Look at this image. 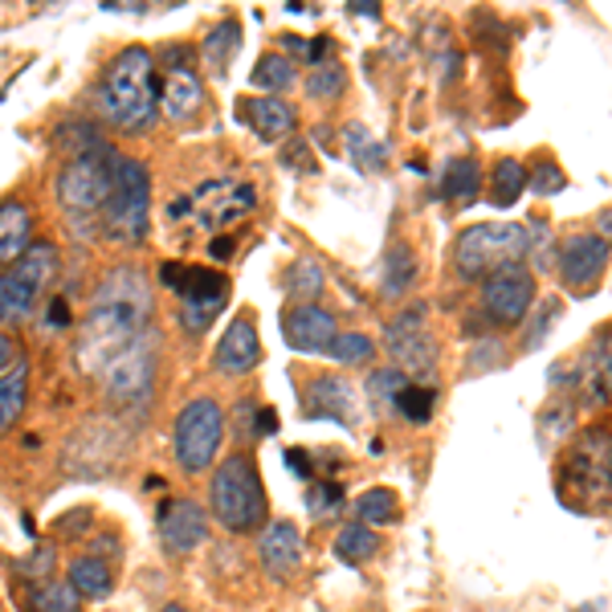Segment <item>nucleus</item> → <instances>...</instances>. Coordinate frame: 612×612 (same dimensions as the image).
<instances>
[{"instance_id": "nucleus-29", "label": "nucleus", "mask_w": 612, "mask_h": 612, "mask_svg": "<svg viewBox=\"0 0 612 612\" xmlns=\"http://www.w3.org/2000/svg\"><path fill=\"white\" fill-rule=\"evenodd\" d=\"M527 168H522L519 160H498L494 168H490V204H498V209H510L515 200L527 192Z\"/></svg>"}, {"instance_id": "nucleus-43", "label": "nucleus", "mask_w": 612, "mask_h": 612, "mask_svg": "<svg viewBox=\"0 0 612 612\" xmlns=\"http://www.w3.org/2000/svg\"><path fill=\"white\" fill-rule=\"evenodd\" d=\"M531 188H536L539 197H555V192H564L567 188V180H564V172L555 168L551 160H543L539 172H536V180H531Z\"/></svg>"}, {"instance_id": "nucleus-33", "label": "nucleus", "mask_w": 612, "mask_h": 612, "mask_svg": "<svg viewBox=\"0 0 612 612\" xmlns=\"http://www.w3.org/2000/svg\"><path fill=\"white\" fill-rule=\"evenodd\" d=\"M82 597H78L70 584H33V592L25 597V612H78Z\"/></svg>"}, {"instance_id": "nucleus-15", "label": "nucleus", "mask_w": 612, "mask_h": 612, "mask_svg": "<svg viewBox=\"0 0 612 612\" xmlns=\"http://www.w3.org/2000/svg\"><path fill=\"white\" fill-rule=\"evenodd\" d=\"M164 82H160V110L164 119L184 122L192 119L204 103V82H200L197 66H192V54L188 49H164Z\"/></svg>"}, {"instance_id": "nucleus-7", "label": "nucleus", "mask_w": 612, "mask_h": 612, "mask_svg": "<svg viewBox=\"0 0 612 612\" xmlns=\"http://www.w3.org/2000/svg\"><path fill=\"white\" fill-rule=\"evenodd\" d=\"M115 172H119V155L107 143H98L91 152H78L66 168L58 172V200L70 213H103L110 192H115Z\"/></svg>"}, {"instance_id": "nucleus-11", "label": "nucleus", "mask_w": 612, "mask_h": 612, "mask_svg": "<svg viewBox=\"0 0 612 612\" xmlns=\"http://www.w3.org/2000/svg\"><path fill=\"white\" fill-rule=\"evenodd\" d=\"M384 348L400 364L404 376L409 372L433 376V367H437V339H433L425 322V306H404L400 315H392L388 327H384Z\"/></svg>"}, {"instance_id": "nucleus-37", "label": "nucleus", "mask_w": 612, "mask_h": 612, "mask_svg": "<svg viewBox=\"0 0 612 612\" xmlns=\"http://www.w3.org/2000/svg\"><path fill=\"white\" fill-rule=\"evenodd\" d=\"M327 355L336 360V364H372V355H376V343L360 331H339L336 343L327 348Z\"/></svg>"}, {"instance_id": "nucleus-16", "label": "nucleus", "mask_w": 612, "mask_h": 612, "mask_svg": "<svg viewBox=\"0 0 612 612\" xmlns=\"http://www.w3.org/2000/svg\"><path fill=\"white\" fill-rule=\"evenodd\" d=\"M155 531H160V543H164L168 555H188L209 539V515L192 498H168L160 506Z\"/></svg>"}, {"instance_id": "nucleus-44", "label": "nucleus", "mask_w": 612, "mask_h": 612, "mask_svg": "<svg viewBox=\"0 0 612 612\" xmlns=\"http://www.w3.org/2000/svg\"><path fill=\"white\" fill-rule=\"evenodd\" d=\"M555 315H560V306H555V303L539 306V319L531 322V336L522 339V348H527V352H536L539 343H543V336H548V327H551V319H555Z\"/></svg>"}, {"instance_id": "nucleus-1", "label": "nucleus", "mask_w": 612, "mask_h": 612, "mask_svg": "<svg viewBox=\"0 0 612 612\" xmlns=\"http://www.w3.org/2000/svg\"><path fill=\"white\" fill-rule=\"evenodd\" d=\"M98 110L122 131H148L160 110L155 58L143 46H127L98 82Z\"/></svg>"}, {"instance_id": "nucleus-23", "label": "nucleus", "mask_w": 612, "mask_h": 612, "mask_svg": "<svg viewBox=\"0 0 612 612\" xmlns=\"http://www.w3.org/2000/svg\"><path fill=\"white\" fill-rule=\"evenodd\" d=\"M33 249V216L21 200L0 204V261H21Z\"/></svg>"}, {"instance_id": "nucleus-30", "label": "nucleus", "mask_w": 612, "mask_h": 612, "mask_svg": "<svg viewBox=\"0 0 612 612\" xmlns=\"http://www.w3.org/2000/svg\"><path fill=\"white\" fill-rule=\"evenodd\" d=\"M25 392H30V364H21L0 380V433L16 425V416L25 413Z\"/></svg>"}, {"instance_id": "nucleus-54", "label": "nucleus", "mask_w": 612, "mask_h": 612, "mask_svg": "<svg viewBox=\"0 0 612 612\" xmlns=\"http://www.w3.org/2000/svg\"><path fill=\"white\" fill-rule=\"evenodd\" d=\"M160 612H188V609H184V604H164Z\"/></svg>"}, {"instance_id": "nucleus-22", "label": "nucleus", "mask_w": 612, "mask_h": 612, "mask_svg": "<svg viewBox=\"0 0 612 612\" xmlns=\"http://www.w3.org/2000/svg\"><path fill=\"white\" fill-rule=\"evenodd\" d=\"M306 416L355 425V421H360V409H355L352 384L339 380V376H315V380L306 384Z\"/></svg>"}, {"instance_id": "nucleus-46", "label": "nucleus", "mask_w": 612, "mask_h": 612, "mask_svg": "<svg viewBox=\"0 0 612 612\" xmlns=\"http://www.w3.org/2000/svg\"><path fill=\"white\" fill-rule=\"evenodd\" d=\"M16 364H21V355H16V343L4 336V331H0V380H4V376H9Z\"/></svg>"}, {"instance_id": "nucleus-55", "label": "nucleus", "mask_w": 612, "mask_h": 612, "mask_svg": "<svg viewBox=\"0 0 612 612\" xmlns=\"http://www.w3.org/2000/svg\"><path fill=\"white\" fill-rule=\"evenodd\" d=\"M576 612H600V604H584V609H576Z\"/></svg>"}, {"instance_id": "nucleus-47", "label": "nucleus", "mask_w": 612, "mask_h": 612, "mask_svg": "<svg viewBox=\"0 0 612 612\" xmlns=\"http://www.w3.org/2000/svg\"><path fill=\"white\" fill-rule=\"evenodd\" d=\"M494 360H503V348H498V343H490V339L482 343V348H478L474 355H470V364H474V367H498Z\"/></svg>"}, {"instance_id": "nucleus-19", "label": "nucleus", "mask_w": 612, "mask_h": 612, "mask_svg": "<svg viewBox=\"0 0 612 612\" xmlns=\"http://www.w3.org/2000/svg\"><path fill=\"white\" fill-rule=\"evenodd\" d=\"M339 327H336V315L331 310H322L315 303H298L291 306L286 315H282V339L291 343L294 352H322L336 343Z\"/></svg>"}, {"instance_id": "nucleus-4", "label": "nucleus", "mask_w": 612, "mask_h": 612, "mask_svg": "<svg viewBox=\"0 0 612 612\" xmlns=\"http://www.w3.org/2000/svg\"><path fill=\"white\" fill-rule=\"evenodd\" d=\"M522 258H531L527 225H470L454 242V270L461 282H486L506 266H522Z\"/></svg>"}, {"instance_id": "nucleus-24", "label": "nucleus", "mask_w": 612, "mask_h": 612, "mask_svg": "<svg viewBox=\"0 0 612 612\" xmlns=\"http://www.w3.org/2000/svg\"><path fill=\"white\" fill-rule=\"evenodd\" d=\"M380 286L388 298H404V294L416 286V254L413 245L392 242L384 249V266H380Z\"/></svg>"}, {"instance_id": "nucleus-8", "label": "nucleus", "mask_w": 612, "mask_h": 612, "mask_svg": "<svg viewBox=\"0 0 612 612\" xmlns=\"http://www.w3.org/2000/svg\"><path fill=\"white\" fill-rule=\"evenodd\" d=\"M164 282L176 286L180 294V322L184 331H209L213 319L221 315V306L229 303V282L225 274H216V270H204V266H164Z\"/></svg>"}, {"instance_id": "nucleus-3", "label": "nucleus", "mask_w": 612, "mask_h": 612, "mask_svg": "<svg viewBox=\"0 0 612 612\" xmlns=\"http://www.w3.org/2000/svg\"><path fill=\"white\" fill-rule=\"evenodd\" d=\"M209 506H213V519L229 531V536H249L266 527V486H261L258 466L233 454L216 466L213 482H209Z\"/></svg>"}, {"instance_id": "nucleus-25", "label": "nucleus", "mask_w": 612, "mask_h": 612, "mask_svg": "<svg viewBox=\"0 0 612 612\" xmlns=\"http://www.w3.org/2000/svg\"><path fill=\"white\" fill-rule=\"evenodd\" d=\"M249 122L261 139H282L294 131V107L278 94H261V98H249Z\"/></svg>"}, {"instance_id": "nucleus-41", "label": "nucleus", "mask_w": 612, "mask_h": 612, "mask_svg": "<svg viewBox=\"0 0 612 612\" xmlns=\"http://www.w3.org/2000/svg\"><path fill=\"white\" fill-rule=\"evenodd\" d=\"M409 376H404V372H400V367H376V372H372V376H367V397L372 400H388V404H397V397L400 392H404V388H409Z\"/></svg>"}, {"instance_id": "nucleus-57", "label": "nucleus", "mask_w": 612, "mask_h": 612, "mask_svg": "<svg viewBox=\"0 0 612 612\" xmlns=\"http://www.w3.org/2000/svg\"><path fill=\"white\" fill-rule=\"evenodd\" d=\"M0 278H4V274H0Z\"/></svg>"}, {"instance_id": "nucleus-17", "label": "nucleus", "mask_w": 612, "mask_h": 612, "mask_svg": "<svg viewBox=\"0 0 612 612\" xmlns=\"http://www.w3.org/2000/svg\"><path fill=\"white\" fill-rule=\"evenodd\" d=\"M258 564L270 580H291L294 572L303 567V531L291 519H274L261 527L258 536Z\"/></svg>"}, {"instance_id": "nucleus-26", "label": "nucleus", "mask_w": 612, "mask_h": 612, "mask_svg": "<svg viewBox=\"0 0 612 612\" xmlns=\"http://www.w3.org/2000/svg\"><path fill=\"white\" fill-rule=\"evenodd\" d=\"M70 588H74L78 597H91V600H107L110 588H115V576H110V567L103 555H78L74 564H70Z\"/></svg>"}, {"instance_id": "nucleus-35", "label": "nucleus", "mask_w": 612, "mask_h": 612, "mask_svg": "<svg viewBox=\"0 0 612 612\" xmlns=\"http://www.w3.org/2000/svg\"><path fill=\"white\" fill-rule=\"evenodd\" d=\"M237 49H242V25H237V21H221V25L204 37V58H209V66H213L216 74L229 66Z\"/></svg>"}, {"instance_id": "nucleus-52", "label": "nucleus", "mask_w": 612, "mask_h": 612, "mask_svg": "<svg viewBox=\"0 0 612 612\" xmlns=\"http://www.w3.org/2000/svg\"><path fill=\"white\" fill-rule=\"evenodd\" d=\"M209 249H213V258H229V249H233V242L229 237H216L213 245H209Z\"/></svg>"}, {"instance_id": "nucleus-6", "label": "nucleus", "mask_w": 612, "mask_h": 612, "mask_svg": "<svg viewBox=\"0 0 612 612\" xmlns=\"http://www.w3.org/2000/svg\"><path fill=\"white\" fill-rule=\"evenodd\" d=\"M229 416L221 413V404L209 397H197L192 404H184L172 428V445H176V466L184 474H204L221 454Z\"/></svg>"}, {"instance_id": "nucleus-9", "label": "nucleus", "mask_w": 612, "mask_h": 612, "mask_svg": "<svg viewBox=\"0 0 612 612\" xmlns=\"http://www.w3.org/2000/svg\"><path fill=\"white\" fill-rule=\"evenodd\" d=\"M54 266H58V249H54V245H33L30 254L0 278V322L33 319L37 298L46 291Z\"/></svg>"}, {"instance_id": "nucleus-50", "label": "nucleus", "mask_w": 612, "mask_h": 612, "mask_svg": "<svg viewBox=\"0 0 612 612\" xmlns=\"http://www.w3.org/2000/svg\"><path fill=\"white\" fill-rule=\"evenodd\" d=\"M274 428H278V416L270 413V409H261V413H258V433H261V437H270Z\"/></svg>"}, {"instance_id": "nucleus-31", "label": "nucleus", "mask_w": 612, "mask_h": 612, "mask_svg": "<svg viewBox=\"0 0 612 612\" xmlns=\"http://www.w3.org/2000/svg\"><path fill=\"white\" fill-rule=\"evenodd\" d=\"M343 143H348V155H352V164L360 172H380L384 160H388V143L367 136V127L352 122L348 131H343Z\"/></svg>"}, {"instance_id": "nucleus-32", "label": "nucleus", "mask_w": 612, "mask_h": 612, "mask_svg": "<svg viewBox=\"0 0 612 612\" xmlns=\"http://www.w3.org/2000/svg\"><path fill=\"white\" fill-rule=\"evenodd\" d=\"M249 86H258V91H291L294 86V61L286 54H261L258 66H254V74H249Z\"/></svg>"}, {"instance_id": "nucleus-28", "label": "nucleus", "mask_w": 612, "mask_h": 612, "mask_svg": "<svg viewBox=\"0 0 612 612\" xmlns=\"http://www.w3.org/2000/svg\"><path fill=\"white\" fill-rule=\"evenodd\" d=\"M331 551H336V560L339 564H367L376 551H380V536L367 527V522H348L343 531L336 536V543H331Z\"/></svg>"}, {"instance_id": "nucleus-36", "label": "nucleus", "mask_w": 612, "mask_h": 612, "mask_svg": "<svg viewBox=\"0 0 612 612\" xmlns=\"http://www.w3.org/2000/svg\"><path fill=\"white\" fill-rule=\"evenodd\" d=\"M343 86H348V70H343L339 61H319V66L310 70V78H306V94H310V98H319V103L339 98Z\"/></svg>"}, {"instance_id": "nucleus-39", "label": "nucleus", "mask_w": 612, "mask_h": 612, "mask_svg": "<svg viewBox=\"0 0 612 612\" xmlns=\"http://www.w3.org/2000/svg\"><path fill=\"white\" fill-rule=\"evenodd\" d=\"M539 428H543V442L555 445L560 437H567L576 428V400H551L543 416H539Z\"/></svg>"}, {"instance_id": "nucleus-14", "label": "nucleus", "mask_w": 612, "mask_h": 612, "mask_svg": "<svg viewBox=\"0 0 612 612\" xmlns=\"http://www.w3.org/2000/svg\"><path fill=\"white\" fill-rule=\"evenodd\" d=\"M612 261V245L600 233H572L560 242L555 270L564 278L567 291H592Z\"/></svg>"}, {"instance_id": "nucleus-2", "label": "nucleus", "mask_w": 612, "mask_h": 612, "mask_svg": "<svg viewBox=\"0 0 612 612\" xmlns=\"http://www.w3.org/2000/svg\"><path fill=\"white\" fill-rule=\"evenodd\" d=\"M148 306H127V303H103L94 298L91 315L82 322V336H78V360L94 376H107V367L119 360L131 343L148 336Z\"/></svg>"}, {"instance_id": "nucleus-21", "label": "nucleus", "mask_w": 612, "mask_h": 612, "mask_svg": "<svg viewBox=\"0 0 612 612\" xmlns=\"http://www.w3.org/2000/svg\"><path fill=\"white\" fill-rule=\"evenodd\" d=\"M612 470V433L604 428H588L572 458H567V474L580 482V490H597V486H612L609 482Z\"/></svg>"}, {"instance_id": "nucleus-13", "label": "nucleus", "mask_w": 612, "mask_h": 612, "mask_svg": "<svg viewBox=\"0 0 612 612\" xmlns=\"http://www.w3.org/2000/svg\"><path fill=\"white\" fill-rule=\"evenodd\" d=\"M103 384H107L110 400H119V404H131V409L148 404V397H152V388H155V339H152V331L139 339V343H131V348H127V352L107 367Z\"/></svg>"}, {"instance_id": "nucleus-56", "label": "nucleus", "mask_w": 612, "mask_h": 612, "mask_svg": "<svg viewBox=\"0 0 612 612\" xmlns=\"http://www.w3.org/2000/svg\"><path fill=\"white\" fill-rule=\"evenodd\" d=\"M609 482H612V470H609Z\"/></svg>"}, {"instance_id": "nucleus-5", "label": "nucleus", "mask_w": 612, "mask_h": 612, "mask_svg": "<svg viewBox=\"0 0 612 612\" xmlns=\"http://www.w3.org/2000/svg\"><path fill=\"white\" fill-rule=\"evenodd\" d=\"M110 242L119 245H143L152 229V176L139 160H119L115 172V192L103 209Z\"/></svg>"}, {"instance_id": "nucleus-10", "label": "nucleus", "mask_w": 612, "mask_h": 612, "mask_svg": "<svg viewBox=\"0 0 612 612\" xmlns=\"http://www.w3.org/2000/svg\"><path fill=\"white\" fill-rule=\"evenodd\" d=\"M258 209V192H254V184L245 180H233V176H221V180H204L188 197V221L200 225V229H229L237 221Z\"/></svg>"}, {"instance_id": "nucleus-51", "label": "nucleus", "mask_w": 612, "mask_h": 612, "mask_svg": "<svg viewBox=\"0 0 612 612\" xmlns=\"http://www.w3.org/2000/svg\"><path fill=\"white\" fill-rule=\"evenodd\" d=\"M352 13H360V16H380V9L372 4V0H355V4H348Z\"/></svg>"}, {"instance_id": "nucleus-48", "label": "nucleus", "mask_w": 612, "mask_h": 612, "mask_svg": "<svg viewBox=\"0 0 612 612\" xmlns=\"http://www.w3.org/2000/svg\"><path fill=\"white\" fill-rule=\"evenodd\" d=\"M66 319H70V310H66V298H54V303H49L46 331H49V327H66Z\"/></svg>"}, {"instance_id": "nucleus-34", "label": "nucleus", "mask_w": 612, "mask_h": 612, "mask_svg": "<svg viewBox=\"0 0 612 612\" xmlns=\"http://www.w3.org/2000/svg\"><path fill=\"white\" fill-rule=\"evenodd\" d=\"M355 515H360V522H367V527H388V522L400 519V506H397V494L392 490H364L360 498H355Z\"/></svg>"}, {"instance_id": "nucleus-38", "label": "nucleus", "mask_w": 612, "mask_h": 612, "mask_svg": "<svg viewBox=\"0 0 612 612\" xmlns=\"http://www.w3.org/2000/svg\"><path fill=\"white\" fill-rule=\"evenodd\" d=\"M433 404H437V392H433V388L409 384V388H404V392L397 397V404H392V409H397V413L404 416L409 425H425L428 416H433Z\"/></svg>"}, {"instance_id": "nucleus-49", "label": "nucleus", "mask_w": 612, "mask_h": 612, "mask_svg": "<svg viewBox=\"0 0 612 612\" xmlns=\"http://www.w3.org/2000/svg\"><path fill=\"white\" fill-rule=\"evenodd\" d=\"M286 461H291V470L298 478H310L315 474V470H310V461H306V449H291V454H286Z\"/></svg>"}, {"instance_id": "nucleus-42", "label": "nucleus", "mask_w": 612, "mask_h": 612, "mask_svg": "<svg viewBox=\"0 0 612 612\" xmlns=\"http://www.w3.org/2000/svg\"><path fill=\"white\" fill-rule=\"evenodd\" d=\"M286 291H291L298 303L315 298V294L322 291V270L315 266V261H294L291 274H286Z\"/></svg>"}, {"instance_id": "nucleus-40", "label": "nucleus", "mask_w": 612, "mask_h": 612, "mask_svg": "<svg viewBox=\"0 0 612 612\" xmlns=\"http://www.w3.org/2000/svg\"><path fill=\"white\" fill-rule=\"evenodd\" d=\"M343 486L339 482H315L310 494H306V510H310V519H336L339 510H343Z\"/></svg>"}, {"instance_id": "nucleus-12", "label": "nucleus", "mask_w": 612, "mask_h": 612, "mask_svg": "<svg viewBox=\"0 0 612 612\" xmlns=\"http://www.w3.org/2000/svg\"><path fill=\"white\" fill-rule=\"evenodd\" d=\"M536 306V274L527 266H506L482 282V310L498 327H519Z\"/></svg>"}, {"instance_id": "nucleus-18", "label": "nucleus", "mask_w": 612, "mask_h": 612, "mask_svg": "<svg viewBox=\"0 0 612 612\" xmlns=\"http://www.w3.org/2000/svg\"><path fill=\"white\" fill-rule=\"evenodd\" d=\"M612 400V327L600 331L576 364V404L600 409Z\"/></svg>"}, {"instance_id": "nucleus-20", "label": "nucleus", "mask_w": 612, "mask_h": 612, "mask_svg": "<svg viewBox=\"0 0 612 612\" xmlns=\"http://www.w3.org/2000/svg\"><path fill=\"white\" fill-rule=\"evenodd\" d=\"M261 360V339H258V322L249 315H237V319L225 327V336L216 343L213 367L221 376H249Z\"/></svg>"}, {"instance_id": "nucleus-45", "label": "nucleus", "mask_w": 612, "mask_h": 612, "mask_svg": "<svg viewBox=\"0 0 612 612\" xmlns=\"http://www.w3.org/2000/svg\"><path fill=\"white\" fill-rule=\"evenodd\" d=\"M54 551L49 548H37L30 555V564H21V572H25V580H37V584H46L49 580V567H54V560H49Z\"/></svg>"}, {"instance_id": "nucleus-27", "label": "nucleus", "mask_w": 612, "mask_h": 612, "mask_svg": "<svg viewBox=\"0 0 612 612\" xmlns=\"http://www.w3.org/2000/svg\"><path fill=\"white\" fill-rule=\"evenodd\" d=\"M442 192H445V200H454L458 209H470L478 200V192H482V168H478L470 155L449 160L442 176Z\"/></svg>"}, {"instance_id": "nucleus-53", "label": "nucleus", "mask_w": 612, "mask_h": 612, "mask_svg": "<svg viewBox=\"0 0 612 612\" xmlns=\"http://www.w3.org/2000/svg\"><path fill=\"white\" fill-rule=\"evenodd\" d=\"M597 225H600V237H604V242H609V237H612V209H604V213H600V221H597Z\"/></svg>"}]
</instances>
